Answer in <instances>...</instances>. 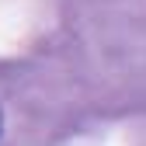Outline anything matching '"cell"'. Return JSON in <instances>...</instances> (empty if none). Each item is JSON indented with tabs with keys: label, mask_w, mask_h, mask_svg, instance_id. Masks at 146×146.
Returning a JSON list of instances; mask_svg holds the SVG:
<instances>
[{
	"label": "cell",
	"mask_w": 146,
	"mask_h": 146,
	"mask_svg": "<svg viewBox=\"0 0 146 146\" xmlns=\"http://www.w3.org/2000/svg\"><path fill=\"white\" fill-rule=\"evenodd\" d=\"M0 129H4V111H0Z\"/></svg>",
	"instance_id": "6da1fadb"
}]
</instances>
